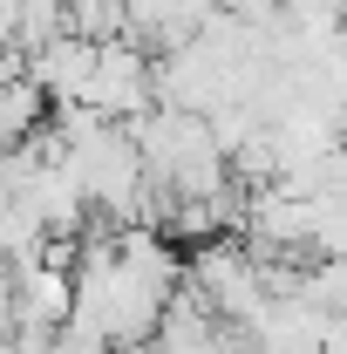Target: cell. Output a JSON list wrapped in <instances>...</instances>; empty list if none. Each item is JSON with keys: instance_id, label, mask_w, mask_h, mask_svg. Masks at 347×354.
I'll return each mask as SVG.
<instances>
[{"instance_id": "obj_4", "label": "cell", "mask_w": 347, "mask_h": 354, "mask_svg": "<svg viewBox=\"0 0 347 354\" xmlns=\"http://www.w3.org/2000/svg\"><path fill=\"white\" fill-rule=\"evenodd\" d=\"M14 334V272L0 266V341Z\"/></svg>"}, {"instance_id": "obj_3", "label": "cell", "mask_w": 347, "mask_h": 354, "mask_svg": "<svg viewBox=\"0 0 347 354\" xmlns=\"http://www.w3.org/2000/svg\"><path fill=\"white\" fill-rule=\"evenodd\" d=\"M320 354H347V313H327V327H320Z\"/></svg>"}, {"instance_id": "obj_2", "label": "cell", "mask_w": 347, "mask_h": 354, "mask_svg": "<svg viewBox=\"0 0 347 354\" xmlns=\"http://www.w3.org/2000/svg\"><path fill=\"white\" fill-rule=\"evenodd\" d=\"M55 35H68V7L62 0H14V48L21 55L48 48Z\"/></svg>"}, {"instance_id": "obj_1", "label": "cell", "mask_w": 347, "mask_h": 354, "mask_svg": "<svg viewBox=\"0 0 347 354\" xmlns=\"http://www.w3.org/2000/svg\"><path fill=\"white\" fill-rule=\"evenodd\" d=\"M82 102L88 116H102L109 130H123L130 116H143L150 109V55L136 41H109V48H95V68H88V82H82Z\"/></svg>"}]
</instances>
